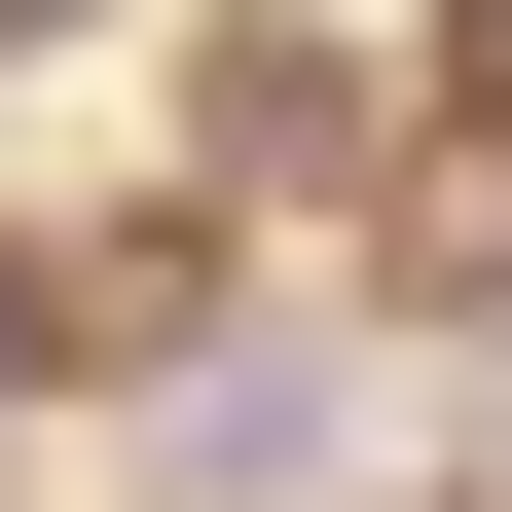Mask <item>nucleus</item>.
<instances>
[{
  "label": "nucleus",
  "mask_w": 512,
  "mask_h": 512,
  "mask_svg": "<svg viewBox=\"0 0 512 512\" xmlns=\"http://www.w3.org/2000/svg\"><path fill=\"white\" fill-rule=\"evenodd\" d=\"M147 476L183 512H293V476H330V366H293V330H183L147 366Z\"/></svg>",
  "instance_id": "nucleus-1"
}]
</instances>
